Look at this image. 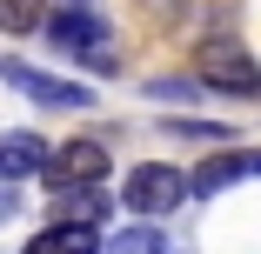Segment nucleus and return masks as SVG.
<instances>
[{
	"instance_id": "nucleus-1",
	"label": "nucleus",
	"mask_w": 261,
	"mask_h": 254,
	"mask_svg": "<svg viewBox=\"0 0 261 254\" xmlns=\"http://www.w3.org/2000/svg\"><path fill=\"white\" fill-rule=\"evenodd\" d=\"M40 27H47V40H54L67 61H81L94 74H121V61L108 54V20L94 14V0H54Z\"/></svg>"
},
{
	"instance_id": "nucleus-2",
	"label": "nucleus",
	"mask_w": 261,
	"mask_h": 254,
	"mask_svg": "<svg viewBox=\"0 0 261 254\" xmlns=\"http://www.w3.org/2000/svg\"><path fill=\"white\" fill-rule=\"evenodd\" d=\"M0 80H7L27 107H47V114H87V107H94V87H87V80H67V74H54V67H34V61H20V54L0 61Z\"/></svg>"
},
{
	"instance_id": "nucleus-3",
	"label": "nucleus",
	"mask_w": 261,
	"mask_h": 254,
	"mask_svg": "<svg viewBox=\"0 0 261 254\" xmlns=\"http://www.w3.org/2000/svg\"><path fill=\"white\" fill-rule=\"evenodd\" d=\"M194 80L201 94H228V100H261V61L241 40H201L194 47Z\"/></svg>"
},
{
	"instance_id": "nucleus-4",
	"label": "nucleus",
	"mask_w": 261,
	"mask_h": 254,
	"mask_svg": "<svg viewBox=\"0 0 261 254\" xmlns=\"http://www.w3.org/2000/svg\"><path fill=\"white\" fill-rule=\"evenodd\" d=\"M181 201H188V174L168 167V161H141L127 181H121V208L134 221H154L161 228L168 214H181Z\"/></svg>"
},
{
	"instance_id": "nucleus-5",
	"label": "nucleus",
	"mask_w": 261,
	"mask_h": 254,
	"mask_svg": "<svg viewBox=\"0 0 261 254\" xmlns=\"http://www.w3.org/2000/svg\"><path fill=\"white\" fill-rule=\"evenodd\" d=\"M108 147H100L94 134H74V140H61L54 154H47V167H40V181H47V194H61V187H100L108 181Z\"/></svg>"
},
{
	"instance_id": "nucleus-6",
	"label": "nucleus",
	"mask_w": 261,
	"mask_h": 254,
	"mask_svg": "<svg viewBox=\"0 0 261 254\" xmlns=\"http://www.w3.org/2000/svg\"><path fill=\"white\" fill-rule=\"evenodd\" d=\"M241 181H261V147H241V140H228L221 154H207V161L188 174V201L228 194V187H241Z\"/></svg>"
},
{
	"instance_id": "nucleus-7",
	"label": "nucleus",
	"mask_w": 261,
	"mask_h": 254,
	"mask_svg": "<svg viewBox=\"0 0 261 254\" xmlns=\"http://www.w3.org/2000/svg\"><path fill=\"white\" fill-rule=\"evenodd\" d=\"M47 147L40 134H27V127H14V134H0V187H14V181H34L40 167H47Z\"/></svg>"
},
{
	"instance_id": "nucleus-8",
	"label": "nucleus",
	"mask_w": 261,
	"mask_h": 254,
	"mask_svg": "<svg viewBox=\"0 0 261 254\" xmlns=\"http://www.w3.org/2000/svg\"><path fill=\"white\" fill-rule=\"evenodd\" d=\"M20 254H100V228H87V221H47L40 234H27Z\"/></svg>"
},
{
	"instance_id": "nucleus-9",
	"label": "nucleus",
	"mask_w": 261,
	"mask_h": 254,
	"mask_svg": "<svg viewBox=\"0 0 261 254\" xmlns=\"http://www.w3.org/2000/svg\"><path fill=\"white\" fill-rule=\"evenodd\" d=\"M54 214H61V221L100 228V221L114 214V201H108V187H61V194H54Z\"/></svg>"
},
{
	"instance_id": "nucleus-10",
	"label": "nucleus",
	"mask_w": 261,
	"mask_h": 254,
	"mask_svg": "<svg viewBox=\"0 0 261 254\" xmlns=\"http://www.w3.org/2000/svg\"><path fill=\"white\" fill-rule=\"evenodd\" d=\"M100 254H168V241H161L154 221H134V228H121V234L100 241Z\"/></svg>"
},
{
	"instance_id": "nucleus-11",
	"label": "nucleus",
	"mask_w": 261,
	"mask_h": 254,
	"mask_svg": "<svg viewBox=\"0 0 261 254\" xmlns=\"http://www.w3.org/2000/svg\"><path fill=\"white\" fill-rule=\"evenodd\" d=\"M47 7L54 0H0V34H40V20H47Z\"/></svg>"
},
{
	"instance_id": "nucleus-12",
	"label": "nucleus",
	"mask_w": 261,
	"mask_h": 254,
	"mask_svg": "<svg viewBox=\"0 0 261 254\" xmlns=\"http://www.w3.org/2000/svg\"><path fill=\"white\" fill-rule=\"evenodd\" d=\"M161 127L181 134V140H228V127H215V121H188V114H168Z\"/></svg>"
},
{
	"instance_id": "nucleus-13",
	"label": "nucleus",
	"mask_w": 261,
	"mask_h": 254,
	"mask_svg": "<svg viewBox=\"0 0 261 254\" xmlns=\"http://www.w3.org/2000/svg\"><path fill=\"white\" fill-rule=\"evenodd\" d=\"M147 94H154V100H194L201 80H194V74H188V80H147Z\"/></svg>"
},
{
	"instance_id": "nucleus-14",
	"label": "nucleus",
	"mask_w": 261,
	"mask_h": 254,
	"mask_svg": "<svg viewBox=\"0 0 261 254\" xmlns=\"http://www.w3.org/2000/svg\"><path fill=\"white\" fill-rule=\"evenodd\" d=\"M14 214V187H0V221H7Z\"/></svg>"
}]
</instances>
